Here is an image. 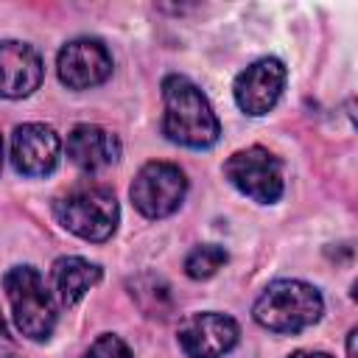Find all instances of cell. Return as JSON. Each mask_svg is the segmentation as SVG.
Instances as JSON below:
<instances>
[{
    "label": "cell",
    "mask_w": 358,
    "mask_h": 358,
    "mask_svg": "<svg viewBox=\"0 0 358 358\" xmlns=\"http://www.w3.org/2000/svg\"><path fill=\"white\" fill-rule=\"evenodd\" d=\"M288 358H333L327 352H316V350H299V352H291Z\"/></svg>",
    "instance_id": "obj_17"
},
{
    "label": "cell",
    "mask_w": 358,
    "mask_h": 358,
    "mask_svg": "<svg viewBox=\"0 0 358 358\" xmlns=\"http://www.w3.org/2000/svg\"><path fill=\"white\" fill-rule=\"evenodd\" d=\"M0 168H3V134H0Z\"/></svg>",
    "instance_id": "obj_20"
},
{
    "label": "cell",
    "mask_w": 358,
    "mask_h": 358,
    "mask_svg": "<svg viewBox=\"0 0 358 358\" xmlns=\"http://www.w3.org/2000/svg\"><path fill=\"white\" fill-rule=\"evenodd\" d=\"M224 176L257 204H274L282 196V165L260 145L235 151L224 162Z\"/></svg>",
    "instance_id": "obj_6"
},
{
    "label": "cell",
    "mask_w": 358,
    "mask_h": 358,
    "mask_svg": "<svg viewBox=\"0 0 358 358\" xmlns=\"http://www.w3.org/2000/svg\"><path fill=\"white\" fill-rule=\"evenodd\" d=\"M355 336H358V330L352 327L350 336H347V358H355Z\"/></svg>",
    "instance_id": "obj_18"
},
{
    "label": "cell",
    "mask_w": 358,
    "mask_h": 358,
    "mask_svg": "<svg viewBox=\"0 0 358 358\" xmlns=\"http://www.w3.org/2000/svg\"><path fill=\"white\" fill-rule=\"evenodd\" d=\"M0 358H20V355H14V352H3V350H0Z\"/></svg>",
    "instance_id": "obj_19"
},
{
    "label": "cell",
    "mask_w": 358,
    "mask_h": 358,
    "mask_svg": "<svg viewBox=\"0 0 358 358\" xmlns=\"http://www.w3.org/2000/svg\"><path fill=\"white\" fill-rule=\"evenodd\" d=\"M3 291L17 330L31 341H48L56 327V302L42 274L34 266H14L3 274Z\"/></svg>",
    "instance_id": "obj_4"
},
{
    "label": "cell",
    "mask_w": 358,
    "mask_h": 358,
    "mask_svg": "<svg viewBox=\"0 0 358 358\" xmlns=\"http://www.w3.org/2000/svg\"><path fill=\"white\" fill-rule=\"evenodd\" d=\"M162 134L171 143H179L185 148H210L218 143V117L190 78L168 76L162 81Z\"/></svg>",
    "instance_id": "obj_1"
},
{
    "label": "cell",
    "mask_w": 358,
    "mask_h": 358,
    "mask_svg": "<svg viewBox=\"0 0 358 358\" xmlns=\"http://www.w3.org/2000/svg\"><path fill=\"white\" fill-rule=\"evenodd\" d=\"M62 157L59 134L45 123H22L11 134V162L22 176H48Z\"/></svg>",
    "instance_id": "obj_10"
},
{
    "label": "cell",
    "mask_w": 358,
    "mask_h": 358,
    "mask_svg": "<svg viewBox=\"0 0 358 358\" xmlns=\"http://www.w3.org/2000/svg\"><path fill=\"white\" fill-rule=\"evenodd\" d=\"M50 277H53V291L59 296L62 305H76L92 285L101 282V266L98 263H90L84 257H59L50 268Z\"/></svg>",
    "instance_id": "obj_13"
},
{
    "label": "cell",
    "mask_w": 358,
    "mask_h": 358,
    "mask_svg": "<svg viewBox=\"0 0 358 358\" xmlns=\"http://www.w3.org/2000/svg\"><path fill=\"white\" fill-rule=\"evenodd\" d=\"M67 157L84 173H98L120 159V140L95 123H78L67 134Z\"/></svg>",
    "instance_id": "obj_12"
},
{
    "label": "cell",
    "mask_w": 358,
    "mask_h": 358,
    "mask_svg": "<svg viewBox=\"0 0 358 358\" xmlns=\"http://www.w3.org/2000/svg\"><path fill=\"white\" fill-rule=\"evenodd\" d=\"M229 260L227 249L218 246V243H204V246H196L187 257H185V274L190 280H210L224 263Z\"/></svg>",
    "instance_id": "obj_15"
},
{
    "label": "cell",
    "mask_w": 358,
    "mask_h": 358,
    "mask_svg": "<svg viewBox=\"0 0 358 358\" xmlns=\"http://www.w3.org/2000/svg\"><path fill=\"white\" fill-rule=\"evenodd\" d=\"M42 59L28 42L0 39V98H28L42 84Z\"/></svg>",
    "instance_id": "obj_11"
},
{
    "label": "cell",
    "mask_w": 358,
    "mask_h": 358,
    "mask_svg": "<svg viewBox=\"0 0 358 358\" xmlns=\"http://www.w3.org/2000/svg\"><path fill=\"white\" fill-rule=\"evenodd\" d=\"M324 313L322 294L302 280H274L257 296L252 316L271 333H302L316 324Z\"/></svg>",
    "instance_id": "obj_2"
},
{
    "label": "cell",
    "mask_w": 358,
    "mask_h": 358,
    "mask_svg": "<svg viewBox=\"0 0 358 358\" xmlns=\"http://www.w3.org/2000/svg\"><path fill=\"white\" fill-rule=\"evenodd\" d=\"M187 193V179L179 165L173 162H145L131 187V204L145 215V218H165L179 210Z\"/></svg>",
    "instance_id": "obj_5"
},
{
    "label": "cell",
    "mask_w": 358,
    "mask_h": 358,
    "mask_svg": "<svg viewBox=\"0 0 358 358\" xmlns=\"http://www.w3.org/2000/svg\"><path fill=\"white\" fill-rule=\"evenodd\" d=\"M56 70L64 87L90 90V87L103 84L112 76V56L101 39L78 36L59 50Z\"/></svg>",
    "instance_id": "obj_9"
},
{
    "label": "cell",
    "mask_w": 358,
    "mask_h": 358,
    "mask_svg": "<svg viewBox=\"0 0 358 358\" xmlns=\"http://www.w3.org/2000/svg\"><path fill=\"white\" fill-rule=\"evenodd\" d=\"M238 322L215 310L190 313L176 330V341L187 358H224L238 344Z\"/></svg>",
    "instance_id": "obj_7"
},
{
    "label": "cell",
    "mask_w": 358,
    "mask_h": 358,
    "mask_svg": "<svg viewBox=\"0 0 358 358\" xmlns=\"http://www.w3.org/2000/svg\"><path fill=\"white\" fill-rule=\"evenodd\" d=\"M131 288V299L143 308L145 316H159L165 319L171 310H173V296H171V288L162 277L157 274H140L129 282Z\"/></svg>",
    "instance_id": "obj_14"
},
{
    "label": "cell",
    "mask_w": 358,
    "mask_h": 358,
    "mask_svg": "<svg viewBox=\"0 0 358 358\" xmlns=\"http://www.w3.org/2000/svg\"><path fill=\"white\" fill-rule=\"evenodd\" d=\"M84 358H131V352H129V347H126V341L120 336L106 333V336H98L90 344V350L84 352Z\"/></svg>",
    "instance_id": "obj_16"
},
{
    "label": "cell",
    "mask_w": 358,
    "mask_h": 358,
    "mask_svg": "<svg viewBox=\"0 0 358 358\" xmlns=\"http://www.w3.org/2000/svg\"><path fill=\"white\" fill-rule=\"evenodd\" d=\"M53 215L67 232L78 235L81 241L101 243L117 229L120 207L109 187L76 185L53 201Z\"/></svg>",
    "instance_id": "obj_3"
},
{
    "label": "cell",
    "mask_w": 358,
    "mask_h": 358,
    "mask_svg": "<svg viewBox=\"0 0 358 358\" xmlns=\"http://www.w3.org/2000/svg\"><path fill=\"white\" fill-rule=\"evenodd\" d=\"M285 90V64L274 56H263L238 73L232 84V95L241 112L260 117L271 112Z\"/></svg>",
    "instance_id": "obj_8"
}]
</instances>
